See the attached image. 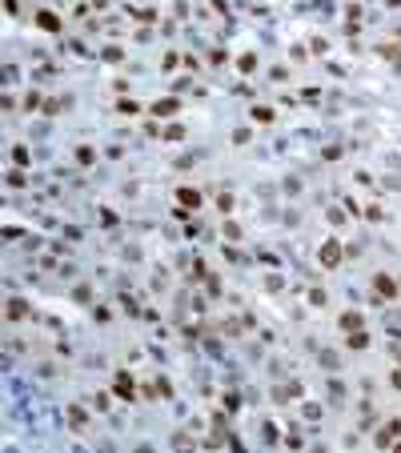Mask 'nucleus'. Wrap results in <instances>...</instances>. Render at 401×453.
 <instances>
[{"label": "nucleus", "instance_id": "6", "mask_svg": "<svg viewBox=\"0 0 401 453\" xmlns=\"http://www.w3.org/2000/svg\"><path fill=\"white\" fill-rule=\"evenodd\" d=\"M341 329H349V333L361 329V317H357V313H341Z\"/></svg>", "mask_w": 401, "mask_h": 453}, {"label": "nucleus", "instance_id": "3", "mask_svg": "<svg viewBox=\"0 0 401 453\" xmlns=\"http://www.w3.org/2000/svg\"><path fill=\"white\" fill-rule=\"evenodd\" d=\"M373 293H377V297H397V293H393V281H389V277H373Z\"/></svg>", "mask_w": 401, "mask_h": 453}, {"label": "nucleus", "instance_id": "5", "mask_svg": "<svg viewBox=\"0 0 401 453\" xmlns=\"http://www.w3.org/2000/svg\"><path fill=\"white\" fill-rule=\"evenodd\" d=\"M36 20H40V28H49V32H57V28H60V20L53 16V12H40Z\"/></svg>", "mask_w": 401, "mask_h": 453}, {"label": "nucleus", "instance_id": "7", "mask_svg": "<svg viewBox=\"0 0 401 453\" xmlns=\"http://www.w3.org/2000/svg\"><path fill=\"white\" fill-rule=\"evenodd\" d=\"M68 421L80 429V425H84V409H76V405H72V409H68Z\"/></svg>", "mask_w": 401, "mask_h": 453}, {"label": "nucleus", "instance_id": "4", "mask_svg": "<svg viewBox=\"0 0 401 453\" xmlns=\"http://www.w3.org/2000/svg\"><path fill=\"white\" fill-rule=\"evenodd\" d=\"M176 197H181V205H189V209H193V205L201 201V193H197V189H181Z\"/></svg>", "mask_w": 401, "mask_h": 453}, {"label": "nucleus", "instance_id": "2", "mask_svg": "<svg viewBox=\"0 0 401 453\" xmlns=\"http://www.w3.org/2000/svg\"><path fill=\"white\" fill-rule=\"evenodd\" d=\"M113 389H116V397H132V377H128V373H116Z\"/></svg>", "mask_w": 401, "mask_h": 453}, {"label": "nucleus", "instance_id": "1", "mask_svg": "<svg viewBox=\"0 0 401 453\" xmlns=\"http://www.w3.org/2000/svg\"><path fill=\"white\" fill-rule=\"evenodd\" d=\"M337 261H341V245H337V241H329V245L321 249V265H325V269H333Z\"/></svg>", "mask_w": 401, "mask_h": 453}, {"label": "nucleus", "instance_id": "8", "mask_svg": "<svg viewBox=\"0 0 401 453\" xmlns=\"http://www.w3.org/2000/svg\"><path fill=\"white\" fill-rule=\"evenodd\" d=\"M153 113H161V116H169V113H176V101H161Z\"/></svg>", "mask_w": 401, "mask_h": 453}]
</instances>
